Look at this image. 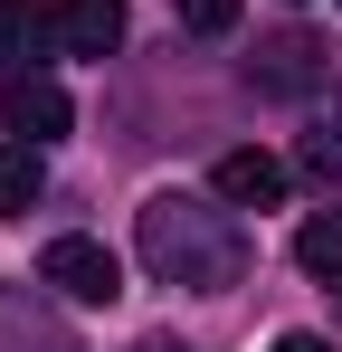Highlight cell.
<instances>
[{
  "instance_id": "obj_1",
  "label": "cell",
  "mask_w": 342,
  "mask_h": 352,
  "mask_svg": "<svg viewBox=\"0 0 342 352\" xmlns=\"http://www.w3.org/2000/svg\"><path fill=\"white\" fill-rule=\"evenodd\" d=\"M133 248H143V267L162 276V286H190V295H228L247 276V229L228 219V200H190V190H162V200H143V219H133Z\"/></svg>"
},
{
  "instance_id": "obj_2",
  "label": "cell",
  "mask_w": 342,
  "mask_h": 352,
  "mask_svg": "<svg viewBox=\"0 0 342 352\" xmlns=\"http://www.w3.org/2000/svg\"><path fill=\"white\" fill-rule=\"evenodd\" d=\"M38 286H57L67 305H114V295H124V267H114L105 238H48Z\"/></svg>"
},
{
  "instance_id": "obj_3",
  "label": "cell",
  "mask_w": 342,
  "mask_h": 352,
  "mask_svg": "<svg viewBox=\"0 0 342 352\" xmlns=\"http://www.w3.org/2000/svg\"><path fill=\"white\" fill-rule=\"evenodd\" d=\"M0 124H10L19 143H57V133L76 124V105H67V86L38 76V67H0Z\"/></svg>"
},
{
  "instance_id": "obj_4",
  "label": "cell",
  "mask_w": 342,
  "mask_h": 352,
  "mask_svg": "<svg viewBox=\"0 0 342 352\" xmlns=\"http://www.w3.org/2000/svg\"><path fill=\"white\" fill-rule=\"evenodd\" d=\"M323 76H333V48H323V38H304V29L257 38V58H247V86H257V96H314Z\"/></svg>"
},
{
  "instance_id": "obj_5",
  "label": "cell",
  "mask_w": 342,
  "mask_h": 352,
  "mask_svg": "<svg viewBox=\"0 0 342 352\" xmlns=\"http://www.w3.org/2000/svg\"><path fill=\"white\" fill-rule=\"evenodd\" d=\"M0 352H76L67 314H57L29 276H19V286H0Z\"/></svg>"
},
{
  "instance_id": "obj_6",
  "label": "cell",
  "mask_w": 342,
  "mask_h": 352,
  "mask_svg": "<svg viewBox=\"0 0 342 352\" xmlns=\"http://www.w3.org/2000/svg\"><path fill=\"white\" fill-rule=\"evenodd\" d=\"M209 190H219L228 210H276V200H285V162H276V153H257V143H247V153H219Z\"/></svg>"
},
{
  "instance_id": "obj_7",
  "label": "cell",
  "mask_w": 342,
  "mask_h": 352,
  "mask_svg": "<svg viewBox=\"0 0 342 352\" xmlns=\"http://www.w3.org/2000/svg\"><path fill=\"white\" fill-rule=\"evenodd\" d=\"M57 48L67 58H114L124 48V0H67L57 10Z\"/></svg>"
},
{
  "instance_id": "obj_8",
  "label": "cell",
  "mask_w": 342,
  "mask_h": 352,
  "mask_svg": "<svg viewBox=\"0 0 342 352\" xmlns=\"http://www.w3.org/2000/svg\"><path fill=\"white\" fill-rule=\"evenodd\" d=\"M48 190V153L38 143H0V219H29Z\"/></svg>"
},
{
  "instance_id": "obj_9",
  "label": "cell",
  "mask_w": 342,
  "mask_h": 352,
  "mask_svg": "<svg viewBox=\"0 0 342 352\" xmlns=\"http://www.w3.org/2000/svg\"><path fill=\"white\" fill-rule=\"evenodd\" d=\"M295 267H304L314 286H342V210H314V219L295 229Z\"/></svg>"
},
{
  "instance_id": "obj_10",
  "label": "cell",
  "mask_w": 342,
  "mask_h": 352,
  "mask_svg": "<svg viewBox=\"0 0 342 352\" xmlns=\"http://www.w3.org/2000/svg\"><path fill=\"white\" fill-rule=\"evenodd\" d=\"M48 29H57V19L38 10V0H0V67H19L38 38H48Z\"/></svg>"
},
{
  "instance_id": "obj_11",
  "label": "cell",
  "mask_w": 342,
  "mask_h": 352,
  "mask_svg": "<svg viewBox=\"0 0 342 352\" xmlns=\"http://www.w3.org/2000/svg\"><path fill=\"white\" fill-rule=\"evenodd\" d=\"M181 29L190 38H228L238 29V0H181Z\"/></svg>"
},
{
  "instance_id": "obj_12",
  "label": "cell",
  "mask_w": 342,
  "mask_h": 352,
  "mask_svg": "<svg viewBox=\"0 0 342 352\" xmlns=\"http://www.w3.org/2000/svg\"><path fill=\"white\" fill-rule=\"evenodd\" d=\"M276 352H333L323 333H276Z\"/></svg>"
},
{
  "instance_id": "obj_13",
  "label": "cell",
  "mask_w": 342,
  "mask_h": 352,
  "mask_svg": "<svg viewBox=\"0 0 342 352\" xmlns=\"http://www.w3.org/2000/svg\"><path fill=\"white\" fill-rule=\"evenodd\" d=\"M143 352H181V343H143Z\"/></svg>"
},
{
  "instance_id": "obj_14",
  "label": "cell",
  "mask_w": 342,
  "mask_h": 352,
  "mask_svg": "<svg viewBox=\"0 0 342 352\" xmlns=\"http://www.w3.org/2000/svg\"><path fill=\"white\" fill-rule=\"evenodd\" d=\"M333 105H342V76H333Z\"/></svg>"
}]
</instances>
